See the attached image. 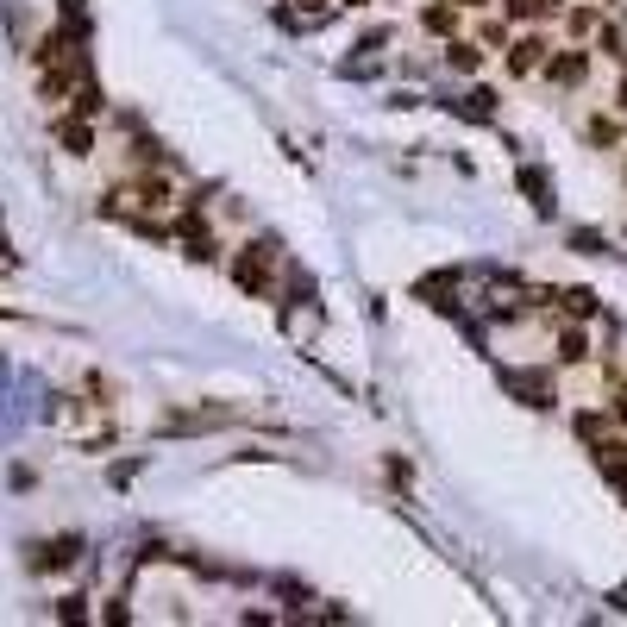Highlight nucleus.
Masks as SVG:
<instances>
[{
    "mask_svg": "<svg viewBox=\"0 0 627 627\" xmlns=\"http://www.w3.org/2000/svg\"><path fill=\"white\" fill-rule=\"evenodd\" d=\"M590 358V333L584 327H559V364H584Z\"/></svg>",
    "mask_w": 627,
    "mask_h": 627,
    "instance_id": "6e6552de",
    "label": "nucleus"
},
{
    "mask_svg": "<svg viewBox=\"0 0 627 627\" xmlns=\"http://www.w3.org/2000/svg\"><path fill=\"white\" fill-rule=\"evenodd\" d=\"M584 138H590L596 151H621V138H627V113H621V107H602L596 120L584 126Z\"/></svg>",
    "mask_w": 627,
    "mask_h": 627,
    "instance_id": "7ed1b4c3",
    "label": "nucleus"
},
{
    "mask_svg": "<svg viewBox=\"0 0 627 627\" xmlns=\"http://www.w3.org/2000/svg\"><path fill=\"white\" fill-rule=\"evenodd\" d=\"M339 7H377V0H339Z\"/></svg>",
    "mask_w": 627,
    "mask_h": 627,
    "instance_id": "4468645a",
    "label": "nucleus"
},
{
    "mask_svg": "<svg viewBox=\"0 0 627 627\" xmlns=\"http://www.w3.org/2000/svg\"><path fill=\"white\" fill-rule=\"evenodd\" d=\"M458 13H464L458 0H439V7L421 13V26H427V32H452V26H458Z\"/></svg>",
    "mask_w": 627,
    "mask_h": 627,
    "instance_id": "1a4fd4ad",
    "label": "nucleus"
},
{
    "mask_svg": "<svg viewBox=\"0 0 627 627\" xmlns=\"http://www.w3.org/2000/svg\"><path fill=\"white\" fill-rule=\"evenodd\" d=\"M458 113H477V120H490V113H496V88H471V95L458 101Z\"/></svg>",
    "mask_w": 627,
    "mask_h": 627,
    "instance_id": "9b49d317",
    "label": "nucleus"
},
{
    "mask_svg": "<svg viewBox=\"0 0 627 627\" xmlns=\"http://www.w3.org/2000/svg\"><path fill=\"white\" fill-rule=\"evenodd\" d=\"M295 7H301V13H314V19H327V13H333V0H295Z\"/></svg>",
    "mask_w": 627,
    "mask_h": 627,
    "instance_id": "f8f14e48",
    "label": "nucleus"
},
{
    "mask_svg": "<svg viewBox=\"0 0 627 627\" xmlns=\"http://www.w3.org/2000/svg\"><path fill=\"white\" fill-rule=\"evenodd\" d=\"M621 182H627V151H621Z\"/></svg>",
    "mask_w": 627,
    "mask_h": 627,
    "instance_id": "2eb2a0df",
    "label": "nucleus"
},
{
    "mask_svg": "<svg viewBox=\"0 0 627 627\" xmlns=\"http://www.w3.org/2000/svg\"><path fill=\"white\" fill-rule=\"evenodd\" d=\"M446 63L458 69V76H477V69H483V44H471V38H452V44H446Z\"/></svg>",
    "mask_w": 627,
    "mask_h": 627,
    "instance_id": "0eeeda50",
    "label": "nucleus"
},
{
    "mask_svg": "<svg viewBox=\"0 0 627 627\" xmlns=\"http://www.w3.org/2000/svg\"><path fill=\"white\" fill-rule=\"evenodd\" d=\"M57 138L69 145V157H88V151H95V126H88L82 113H63V120H57Z\"/></svg>",
    "mask_w": 627,
    "mask_h": 627,
    "instance_id": "423d86ee",
    "label": "nucleus"
},
{
    "mask_svg": "<svg viewBox=\"0 0 627 627\" xmlns=\"http://www.w3.org/2000/svg\"><path fill=\"white\" fill-rule=\"evenodd\" d=\"M546 51H552L546 32H515V38H508V51H502V69L521 82V76H533V69L546 63Z\"/></svg>",
    "mask_w": 627,
    "mask_h": 627,
    "instance_id": "f03ea898",
    "label": "nucleus"
},
{
    "mask_svg": "<svg viewBox=\"0 0 627 627\" xmlns=\"http://www.w3.org/2000/svg\"><path fill=\"white\" fill-rule=\"evenodd\" d=\"M609 7H615V0H609Z\"/></svg>",
    "mask_w": 627,
    "mask_h": 627,
    "instance_id": "dca6fc26",
    "label": "nucleus"
},
{
    "mask_svg": "<svg viewBox=\"0 0 627 627\" xmlns=\"http://www.w3.org/2000/svg\"><path fill=\"white\" fill-rule=\"evenodd\" d=\"M596 26H602L596 7H571V13H565V32H571V38H596Z\"/></svg>",
    "mask_w": 627,
    "mask_h": 627,
    "instance_id": "9d476101",
    "label": "nucleus"
},
{
    "mask_svg": "<svg viewBox=\"0 0 627 627\" xmlns=\"http://www.w3.org/2000/svg\"><path fill=\"white\" fill-rule=\"evenodd\" d=\"M239 283L251 295H270V251L264 245H245V258H239Z\"/></svg>",
    "mask_w": 627,
    "mask_h": 627,
    "instance_id": "20e7f679",
    "label": "nucleus"
},
{
    "mask_svg": "<svg viewBox=\"0 0 627 627\" xmlns=\"http://www.w3.org/2000/svg\"><path fill=\"white\" fill-rule=\"evenodd\" d=\"M540 76H546L552 88H584V82H590V51H584V44H565V51H546Z\"/></svg>",
    "mask_w": 627,
    "mask_h": 627,
    "instance_id": "f257e3e1",
    "label": "nucleus"
},
{
    "mask_svg": "<svg viewBox=\"0 0 627 627\" xmlns=\"http://www.w3.org/2000/svg\"><path fill=\"white\" fill-rule=\"evenodd\" d=\"M458 7H464V13H477V7H490V0H458Z\"/></svg>",
    "mask_w": 627,
    "mask_h": 627,
    "instance_id": "ddd939ff",
    "label": "nucleus"
},
{
    "mask_svg": "<svg viewBox=\"0 0 627 627\" xmlns=\"http://www.w3.org/2000/svg\"><path fill=\"white\" fill-rule=\"evenodd\" d=\"M82 559V540H51V546H32V571H69Z\"/></svg>",
    "mask_w": 627,
    "mask_h": 627,
    "instance_id": "39448f33",
    "label": "nucleus"
}]
</instances>
